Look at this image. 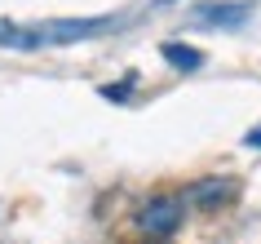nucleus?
<instances>
[{"mask_svg": "<svg viewBox=\"0 0 261 244\" xmlns=\"http://www.w3.org/2000/svg\"><path fill=\"white\" fill-rule=\"evenodd\" d=\"M128 89H133V76H128V80H120V84H107V89H102V98H111V102H124V98H128Z\"/></svg>", "mask_w": 261, "mask_h": 244, "instance_id": "6", "label": "nucleus"}, {"mask_svg": "<svg viewBox=\"0 0 261 244\" xmlns=\"http://www.w3.org/2000/svg\"><path fill=\"white\" fill-rule=\"evenodd\" d=\"M111 18H71V23H44L40 31V45H62V40H84V36H97L107 31Z\"/></svg>", "mask_w": 261, "mask_h": 244, "instance_id": "3", "label": "nucleus"}, {"mask_svg": "<svg viewBox=\"0 0 261 244\" xmlns=\"http://www.w3.org/2000/svg\"><path fill=\"white\" fill-rule=\"evenodd\" d=\"M248 5H195V23H208V27H244L248 23Z\"/></svg>", "mask_w": 261, "mask_h": 244, "instance_id": "4", "label": "nucleus"}, {"mask_svg": "<svg viewBox=\"0 0 261 244\" xmlns=\"http://www.w3.org/2000/svg\"><path fill=\"white\" fill-rule=\"evenodd\" d=\"M186 209H199V213H213V209H226V204L239 200V182L234 178H199L181 191Z\"/></svg>", "mask_w": 261, "mask_h": 244, "instance_id": "2", "label": "nucleus"}, {"mask_svg": "<svg viewBox=\"0 0 261 244\" xmlns=\"http://www.w3.org/2000/svg\"><path fill=\"white\" fill-rule=\"evenodd\" d=\"M160 54H164V62H173L177 71H199V67H204V54H199L195 45H181V40L160 45Z\"/></svg>", "mask_w": 261, "mask_h": 244, "instance_id": "5", "label": "nucleus"}, {"mask_svg": "<svg viewBox=\"0 0 261 244\" xmlns=\"http://www.w3.org/2000/svg\"><path fill=\"white\" fill-rule=\"evenodd\" d=\"M138 231L146 235H177L181 222H186V200L181 195H151V200L138 209Z\"/></svg>", "mask_w": 261, "mask_h": 244, "instance_id": "1", "label": "nucleus"}, {"mask_svg": "<svg viewBox=\"0 0 261 244\" xmlns=\"http://www.w3.org/2000/svg\"><path fill=\"white\" fill-rule=\"evenodd\" d=\"M248 142H252V147H261V124L252 129V134H248Z\"/></svg>", "mask_w": 261, "mask_h": 244, "instance_id": "7", "label": "nucleus"}]
</instances>
